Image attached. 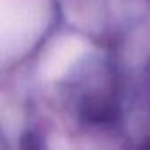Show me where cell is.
<instances>
[{
  "mask_svg": "<svg viewBox=\"0 0 150 150\" xmlns=\"http://www.w3.org/2000/svg\"><path fill=\"white\" fill-rule=\"evenodd\" d=\"M138 150H150V138H148L146 141H143V143H141V146H139Z\"/></svg>",
  "mask_w": 150,
  "mask_h": 150,
  "instance_id": "6da1fadb",
  "label": "cell"
}]
</instances>
